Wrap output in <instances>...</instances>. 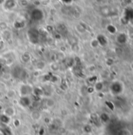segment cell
I'll use <instances>...</instances> for the list:
<instances>
[{
	"mask_svg": "<svg viewBox=\"0 0 133 135\" xmlns=\"http://www.w3.org/2000/svg\"><path fill=\"white\" fill-rule=\"evenodd\" d=\"M34 86L28 83H21L17 89V94L20 98L31 97L33 94Z\"/></svg>",
	"mask_w": 133,
	"mask_h": 135,
	"instance_id": "cell-1",
	"label": "cell"
},
{
	"mask_svg": "<svg viewBox=\"0 0 133 135\" xmlns=\"http://www.w3.org/2000/svg\"><path fill=\"white\" fill-rule=\"evenodd\" d=\"M0 57L2 59H3L5 61V62L6 63V65H13L14 63V61L17 60V55L13 51H6V52L3 53L0 56Z\"/></svg>",
	"mask_w": 133,
	"mask_h": 135,
	"instance_id": "cell-2",
	"label": "cell"
},
{
	"mask_svg": "<svg viewBox=\"0 0 133 135\" xmlns=\"http://www.w3.org/2000/svg\"><path fill=\"white\" fill-rule=\"evenodd\" d=\"M1 113L4 114L10 119H13L17 115V108L14 105H7L3 108Z\"/></svg>",
	"mask_w": 133,
	"mask_h": 135,
	"instance_id": "cell-3",
	"label": "cell"
},
{
	"mask_svg": "<svg viewBox=\"0 0 133 135\" xmlns=\"http://www.w3.org/2000/svg\"><path fill=\"white\" fill-rule=\"evenodd\" d=\"M110 90L112 92L113 94L114 95H119L121 94L123 90H124V86L121 84V83L117 81V82H114L111 86H110Z\"/></svg>",
	"mask_w": 133,
	"mask_h": 135,
	"instance_id": "cell-4",
	"label": "cell"
},
{
	"mask_svg": "<svg viewBox=\"0 0 133 135\" xmlns=\"http://www.w3.org/2000/svg\"><path fill=\"white\" fill-rule=\"evenodd\" d=\"M18 103L22 108H29L32 104V99H31V97H22L19 98Z\"/></svg>",
	"mask_w": 133,
	"mask_h": 135,
	"instance_id": "cell-5",
	"label": "cell"
},
{
	"mask_svg": "<svg viewBox=\"0 0 133 135\" xmlns=\"http://www.w3.org/2000/svg\"><path fill=\"white\" fill-rule=\"evenodd\" d=\"M2 6L7 11L13 10L17 6V1L16 0H5Z\"/></svg>",
	"mask_w": 133,
	"mask_h": 135,
	"instance_id": "cell-6",
	"label": "cell"
},
{
	"mask_svg": "<svg viewBox=\"0 0 133 135\" xmlns=\"http://www.w3.org/2000/svg\"><path fill=\"white\" fill-rule=\"evenodd\" d=\"M4 94H5V96L6 97V98H8L9 100H14L18 96L17 91L12 88H7V90H6V92Z\"/></svg>",
	"mask_w": 133,
	"mask_h": 135,
	"instance_id": "cell-7",
	"label": "cell"
},
{
	"mask_svg": "<svg viewBox=\"0 0 133 135\" xmlns=\"http://www.w3.org/2000/svg\"><path fill=\"white\" fill-rule=\"evenodd\" d=\"M57 104V101L53 98V97H46L45 98V101H44V105L45 106L46 108L48 109H52Z\"/></svg>",
	"mask_w": 133,
	"mask_h": 135,
	"instance_id": "cell-8",
	"label": "cell"
},
{
	"mask_svg": "<svg viewBox=\"0 0 133 135\" xmlns=\"http://www.w3.org/2000/svg\"><path fill=\"white\" fill-rule=\"evenodd\" d=\"M30 118L34 122H39L42 119V113L39 110L34 109L30 112Z\"/></svg>",
	"mask_w": 133,
	"mask_h": 135,
	"instance_id": "cell-9",
	"label": "cell"
},
{
	"mask_svg": "<svg viewBox=\"0 0 133 135\" xmlns=\"http://www.w3.org/2000/svg\"><path fill=\"white\" fill-rule=\"evenodd\" d=\"M34 68L38 71H42L46 68V63L43 60H38L34 65Z\"/></svg>",
	"mask_w": 133,
	"mask_h": 135,
	"instance_id": "cell-10",
	"label": "cell"
},
{
	"mask_svg": "<svg viewBox=\"0 0 133 135\" xmlns=\"http://www.w3.org/2000/svg\"><path fill=\"white\" fill-rule=\"evenodd\" d=\"M21 61L24 64H28L32 60V56L29 52H24L21 56Z\"/></svg>",
	"mask_w": 133,
	"mask_h": 135,
	"instance_id": "cell-11",
	"label": "cell"
},
{
	"mask_svg": "<svg viewBox=\"0 0 133 135\" xmlns=\"http://www.w3.org/2000/svg\"><path fill=\"white\" fill-rule=\"evenodd\" d=\"M12 122V119L7 117L2 113H0V124L4 127H8Z\"/></svg>",
	"mask_w": 133,
	"mask_h": 135,
	"instance_id": "cell-12",
	"label": "cell"
},
{
	"mask_svg": "<svg viewBox=\"0 0 133 135\" xmlns=\"http://www.w3.org/2000/svg\"><path fill=\"white\" fill-rule=\"evenodd\" d=\"M32 18L35 21H39L43 18V13L39 9H35L32 12Z\"/></svg>",
	"mask_w": 133,
	"mask_h": 135,
	"instance_id": "cell-13",
	"label": "cell"
},
{
	"mask_svg": "<svg viewBox=\"0 0 133 135\" xmlns=\"http://www.w3.org/2000/svg\"><path fill=\"white\" fill-rule=\"evenodd\" d=\"M2 35V39L4 41H10L12 39V32L9 30V29H5V30H2L1 32Z\"/></svg>",
	"mask_w": 133,
	"mask_h": 135,
	"instance_id": "cell-14",
	"label": "cell"
},
{
	"mask_svg": "<svg viewBox=\"0 0 133 135\" xmlns=\"http://www.w3.org/2000/svg\"><path fill=\"white\" fill-rule=\"evenodd\" d=\"M0 78L2 79V82H9L12 79H13V76H12V74L11 72H7V71H5V72H2V75H0Z\"/></svg>",
	"mask_w": 133,
	"mask_h": 135,
	"instance_id": "cell-15",
	"label": "cell"
},
{
	"mask_svg": "<svg viewBox=\"0 0 133 135\" xmlns=\"http://www.w3.org/2000/svg\"><path fill=\"white\" fill-rule=\"evenodd\" d=\"M32 95L36 97H43L44 96V91L42 87H38V86H34L33 94Z\"/></svg>",
	"mask_w": 133,
	"mask_h": 135,
	"instance_id": "cell-16",
	"label": "cell"
},
{
	"mask_svg": "<svg viewBox=\"0 0 133 135\" xmlns=\"http://www.w3.org/2000/svg\"><path fill=\"white\" fill-rule=\"evenodd\" d=\"M95 92H100L103 90L104 88V83L103 81H96L93 86Z\"/></svg>",
	"mask_w": 133,
	"mask_h": 135,
	"instance_id": "cell-17",
	"label": "cell"
},
{
	"mask_svg": "<svg viewBox=\"0 0 133 135\" xmlns=\"http://www.w3.org/2000/svg\"><path fill=\"white\" fill-rule=\"evenodd\" d=\"M52 123L54 124V125H56L57 127H63L64 126V120L61 119V118H60V117H56L55 119H53V120H52Z\"/></svg>",
	"mask_w": 133,
	"mask_h": 135,
	"instance_id": "cell-18",
	"label": "cell"
},
{
	"mask_svg": "<svg viewBox=\"0 0 133 135\" xmlns=\"http://www.w3.org/2000/svg\"><path fill=\"white\" fill-rule=\"evenodd\" d=\"M125 18L129 21V20L132 19L133 18V9L132 8H128L126 9L125 10Z\"/></svg>",
	"mask_w": 133,
	"mask_h": 135,
	"instance_id": "cell-19",
	"label": "cell"
},
{
	"mask_svg": "<svg viewBox=\"0 0 133 135\" xmlns=\"http://www.w3.org/2000/svg\"><path fill=\"white\" fill-rule=\"evenodd\" d=\"M49 68L50 70L53 71V72H57L60 70V65H59V63L57 62V61H53L50 65H49Z\"/></svg>",
	"mask_w": 133,
	"mask_h": 135,
	"instance_id": "cell-20",
	"label": "cell"
},
{
	"mask_svg": "<svg viewBox=\"0 0 133 135\" xmlns=\"http://www.w3.org/2000/svg\"><path fill=\"white\" fill-rule=\"evenodd\" d=\"M96 39H97V41H98V42H99V44H100V46H106V43H107L106 38L104 35H99Z\"/></svg>",
	"mask_w": 133,
	"mask_h": 135,
	"instance_id": "cell-21",
	"label": "cell"
},
{
	"mask_svg": "<svg viewBox=\"0 0 133 135\" xmlns=\"http://www.w3.org/2000/svg\"><path fill=\"white\" fill-rule=\"evenodd\" d=\"M117 41L119 43H121V44H124V43H125L126 41H127V37H126V35H125V34H119V35H117Z\"/></svg>",
	"mask_w": 133,
	"mask_h": 135,
	"instance_id": "cell-22",
	"label": "cell"
},
{
	"mask_svg": "<svg viewBox=\"0 0 133 135\" xmlns=\"http://www.w3.org/2000/svg\"><path fill=\"white\" fill-rule=\"evenodd\" d=\"M11 123H13V127L15 128H19L21 127V121L18 118H13V119H12V122Z\"/></svg>",
	"mask_w": 133,
	"mask_h": 135,
	"instance_id": "cell-23",
	"label": "cell"
},
{
	"mask_svg": "<svg viewBox=\"0 0 133 135\" xmlns=\"http://www.w3.org/2000/svg\"><path fill=\"white\" fill-rule=\"evenodd\" d=\"M107 30H108L109 32H110V33L112 34L116 32V28H115V27L113 26V25H109V26L107 27Z\"/></svg>",
	"mask_w": 133,
	"mask_h": 135,
	"instance_id": "cell-24",
	"label": "cell"
},
{
	"mask_svg": "<svg viewBox=\"0 0 133 135\" xmlns=\"http://www.w3.org/2000/svg\"><path fill=\"white\" fill-rule=\"evenodd\" d=\"M91 46H92L93 47H94V48H96V47H97L98 46H100V44H99V42H98V41H97L96 38V39H93V40L91 42Z\"/></svg>",
	"mask_w": 133,
	"mask_h": 135,
	"instance_id": "cell-25",
	"label": "cell"
},
{
	"mask_svg": "<svg viewBox=\"0 0 133 135\" xmlns=\"http://www.w3.org/2000/svg\"><path fill=\"white\" fill-rule=\"evenodd\" d=\"M94 92H95V90H94L93 86H89V87L87 88V93H89V94H93V93H94Z\"/></svg>",
	"mask_w": 133,
	"mask_h": 135,
	"instance_id": "cell-26",
	"label": "cell"
},
{
	"mask_svg": "<svg viewBox=\"0 0 133 135\" xmlns=\"http://www.w3.org/2000/svg\"><path fill=\"white\" fill-rule=\"evenodd\" d=\"M3 47H4V41H3V40L2 39V38H0V50H2Z\"/></svg>",
	"mask_w": 133,
	"mask_h": 135,
	"instance_id": "cell-27",
	"label": "cell"
},
{
	"mask_svg": "<svg viewBox=\"0 0 133 135\" xmlns=\"http://www.w3.org/2000/svg\"><path fill=\"white\" fill-rule=\"evenodd\" d=\"M80 135H93L92 133H87V132H82Z\"/></svg>",
	"mask_w": 133,
	"mask_h": 135,
	"instance_id": "cell-28",
	"label": "cell"
},
{
	"mask_svg": "<svg viewBox=\"0 0 133 135\" xmlns=\"http://www.w3.org/2000/svg\"><path fill=\"white\" fill-rule=\"evenodd\" d=\"M21 135H32L30 132H24V133H22Z\"/></svg>",
	"mask_w": 133,
	"mask_h": 135,
	"instance_id": "cell-29",
	"label": "cell"
},
{
	"mask_svg": "<svg viewBox=\"0 0 133 135\" xmlns=\"http://www.w3.org/2000/svg\"><path fill=\"white\" fill-rule=\"evenodd\" d=\"M132 68H133V65H132Z\"/></svg>",
	"mask_w": 133,
	"mask_h": 135,
	"instance_id": "cell-30",
	"label": "cell"
},
{
	"mask_svg": "<svg viewBox=\"0 0 133 135\" xmlns=\"http://www.w3.org/2000/svg\"><path fill=\"white\" fill-rule=\"evenodd\" d=\"M0 31H1V29H0Z\"/></svg>",
	"mask_w": 133,
	"mask_h": 135,
	"instance_id": "cell-31",
	"label": "cell"
}]
</instances>
